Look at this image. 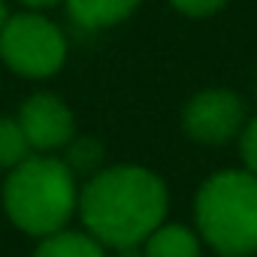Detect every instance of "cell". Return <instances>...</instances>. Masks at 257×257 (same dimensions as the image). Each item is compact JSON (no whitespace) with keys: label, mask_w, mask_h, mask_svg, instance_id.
I'll return each instance as SVG.
<instances>
[{"label":"cell","mask_w":257,"mask_h":257,"mask_svg":"<svg viewBox=\"0 0 257 257\" xmlns=\"http://www.w3.org/2000/svg\"><path fill=\"white\" fill-rule=\"evenodd\" d=\"M79 212L97 242L134 248L161 227L167 215V188L143 167H112L79 194Z\"/></svg>","instance_id":"1"},{"label":"cell","mask_w":257,"mask_h":257,"mask_svg":"<svg viewBox=\"0 0 257 257\" xmlns=\"http://www.w3.org/2000/svg\"><path fill=\"white\" fill-rule=\"evenodd\" d=\"M7 212L25 233H58L79 206L73 170L58 158H25L7 182Z\"/></svg>","instance_id":"2"},{"label":"cell","mask_w":257,"mask_h":257,"mask_svg":"<svg viewBox=\"0 0 257 257\" xmlns=\"http://www.w3.org/2000/svg\"><path fill=\"white\" fill-rule=\"evenodd\" d=\"M197 227L224 257L257 251V176L218 173L197 194Z\"/></svg>","instance_id":"3"},{"label":"cell","mask_w":257,"mask_h":257,"mask_svg":"<svg viewBox=\"0 0 257 257\" xmlns=\"http://www.w3.org/2000/svg\"><path fill=\"white\" fill-rule=\"evenodd\" d=\"M0 55L16 73L43 79L61 70L67 58V40L43 16H16L0 31Z\"/></svg>","instance_id":"4"},{"label":"cell","mask_w":257,"mask_h":257,"mask_svg":"<svg viewBox=\"0 0 257 257\" xmlns=\"http://www.w3.org/2000/svg\"><path fill=\"white\" fill-rule=\"evenodd\" d=\"M245 106L233 91H203L185 109V131L209 146L227 143L242 131Z\"/></svg>","instance_id":"5"},{"label":"cell","mask_w":257,"mask_h":257,"mask_svg":"<svg viewBox=\"0 0 257 257\" xmlns=\"http://www.w3.org/2000/svg\"><path fill=\"white\" fill-rule=\"evenodd\" d=\"M22 131L31 149L37 152H52L61 149L73 140V115L70 109L52 97V94H37L22 106Z\"/></svg>","instance_id":"6"},{"label":"cell","mask_w":257,"mask_h":257,"mask_svg":"<svg viewBox=\"0 0 257 257\" xmlns=\"http://www.w3.org/2000/svg\"><path fill=\"white\" fill-rule=\"evenodd\" d=\"M140 7V0H67L70 16L82 28H106L127 19Z\"/></svg>","instance_id":"7"},{"label":"cell","mask_w":257,"mask_h":257,"mask_svg":"<svg viewBox=\"0 0 257 257\" xmlns=\"http://www.w3.org/2000/svg\"><path fill=\"white\" fill-rule=\"evenodd\" d=\"M146 257H200V242L182 224H161L146 239Z\"/></svg>","instance_id":"8"},{"label":"cell","mask_w":257,"mask_h":257,"mask_svg":"<svg viewBox=\"0 0 257 257\" xmlns=\"http://www.w3.org/2000/svg\"><path fill=\"white\" fill-rule=\"evenodd\" d=\"M34 257H106L100 242L91 233H73V230H58L43 239Z\"/></svg>","instance_id":"9"},{"label":"cell","mask_w":257,"mask_h":257,"mask_svg":"<svg viewBox=\"0 0 257 257\" xmlns=\"http://www.w3.org/2000/svg\"><path fill=\"white\" fill-rule=\"evenodd\" d=\"M31 146L25 140L22 124L13 118H0V167H19L28 158Z\"/></svg>","instance_id":"10"},{"label":"cell","mask_w":257,"mask_h":257,"mask_svg":"<svg viewBox=\"0 0 257 257\" xmlns=\"http://www.w3.org/2000/svg\"><path fill=\"white\" fill-rule=\"evenodd\" d=\"M242 158H245V167L251 176H257V118L245 124L242 131Z\"/></svg>","instance_id":"11"},{"label":"cell","mask_w":257,"mask_h":257,"mask_svg":"<svg viewBox=\"0 0 257 257\" xmlns=\"http://www.w3.org/2000/svg\"><path fill=\"white\" fill-rule=\"evenodd\" d=\"M173 4L188 16H209V13H218L227 0H173Z\"/></svg>","instance_id":"12"},{"label":"cell","mask_w":257,"mask_h":257,"mask_svg":"<svg viewBox=\"0 0 257 257\" xmlns=\"http://www.w3.org/2000/svg\"><path fill=\"white\" fill-rule=\"evenodd\" d=\"M22 4H28V7H52L58 0H22Z\"/></svg>","instance_id":"13"},{"label":"cell","mask_w":257,"mask_h":257,"mask_svg":"<svg viewBox=\"0 0 257 257\" xmlns=\"http://www.w3.org/2000/svg\"><path fill=\"white\" fill-rule=\"evenodd\" d=\"M4 25H7V7H4V0H0V31H4Z\"/></svg>","instance_id":"14"},{"label":"cell","mask_w":257,"mask_h":257,"mask_svg":"<svg viewBox=\"0 0 257 257\" xmlns=\"http://www.w3.org/2000/svg\"><path fill=\"white\" fill-rule=\"evenodd\" d=\"M254 91H257V82H254Z\"/></svg>","instance_id":"15"}]
</instances>
